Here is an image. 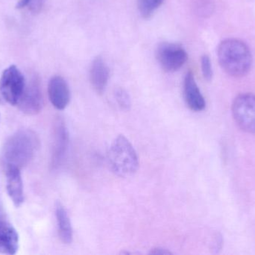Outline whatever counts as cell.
I'll return each mask as SVG.
<instances>
[{
	"mask_svg": "<svg viewBox=\"0 0 255 255\" xmlns=\"http://www.w3.org/2000/svg\"><path fill=\"white\" fill-rule=\"evenodd\" d=\"M40 146L38 136L31 130H22L10 136L2 149V160L5 167L21 168L34 158Z\"/></svg>",
	"mask_w": 255,
	"mask_h": 255,
	"instance_id": "obj_1",
	"label": "cell"
},
{
	"mask_svg": "<svg viewBox=\"0 0 255 255\" xmlns=\"http://www.w3.org/2000/svg\"><path fill=\"white\" fill-rule=\"evenodd\" d=\"M217 55L222 68L234 77H242L251 69V52L245 43L238 39L230 38L222 41Z\"/></svg>",
	"mask_w": 255,
	"mask_h": 255,
	"instance_id": "obj_2",
	"label": "cell"
},
{
	"mask_svg": "<svg viewBox=\"0 0 255 255\" xmlns=\"http://www.w3.org/2000/svg\"><path fill=\"white\" fill-rule=\"evenodd\" d=\"M111 170L121 178L134 175L139 169V157L130 141L124 135L115 138L108 153Z\"/></svg>",
	"mask_w": 255,
	"mask_h": 255,
	"instance_id": "obj_3",
	"label": "cell"
},
{
	"mask_svg": "<svg viewBox=\"0 0 255 255\" xmlns=\"http://www.w3.org/2000/svg\"><path fill=\"white\" fill-rule=\"evenodd\" d=\"M25 87V78L16 66H9L3 71L0 79V93L9 104H18Z\"/></svg>",
	"mask_w": 255,
	"mask_h": 255,
	"instance_id": "obj_4",
	"label": "cell"
},
{
	"mask_svg": "<svg viewBox=\"0 0 255 255\" xmlns=\"http://www.w3.org/2000/svg\"><path fill=\"white\" fill-rule=\"evenodd\" d=\"M156 58L165 72L173 73L184 66L187 53L181 45L171 42L160 43L156 49Z\"/></svg>",
	"mask_w": 255,
	"mask_h": 255,
	"instance_id": "obj_5",
	"label": "cell"
},
{
	"mask_svg": "<svg viewBox=\"0 0 255 255\" xmlns=\"http://www.w3.org/2000/svg\"><path fill=\"white\" fill-rule=\"evenodd\" d=\"M232 113L240 128L247 133H255V95L238 96L232 106Z\"/></svg>",
	"mask_w": 255,
	"mask_h": 255,
	"instance_id": "obj_6",
	"label": "cell"
},
{
	"mask_svg": "<svg viewBox=\"0 0 255 255\" xmlns=\"http://www.w3.org/2000/svg\"><path fill=\"white\" fill-rule=\"evenodd\" d=\"M43 100L40 82L37 78L26 85L17 106L23 113L34 115L39 113L43 107Z\"/></svg>",
	"mask_w": 255,
	"mask_h": 255,
	"instance_id": "obj_7",
	"label": "cell"
},
{
	"mask_svg": "<svg viewBox=\"0 0 255 255\" xmlns=\"http://www.w3.org/2000/svg\"><path fill=\"white\" fill-rule=\"evenodd\" d=\"M70 136L65 122L62 118H57L54 126L53 147H52V166L57 169L67 155Z\"/></svg>",
	"mask_w": 255,
	"mask_h": 255,
	"instance_id": "obj_8",
	"label": "cell"
},
{
	"mask_svg": "<svg viewBox=\"0 0 255 255\" xmlns=\"http://www.w3.org/2000/svg\"><path fill=\"white\" fill-rule=\"evenodd\" d=\"M48 94L52 106L58 110H63L70 101V90L67 81L61 76L51 78L48 85Z\"/></svg>",
	"mask_w": 255,
	"mask_h": 255,
	"instance_id": "obj_9",
	"label": "cell"
},
{
	"mask_svg": "<svg viewBox=\"0 0 255 255\" xmlns=\"http://www.w3.org/2000/svg\"><path fill=\"white\" fill-rule=\"evenodd\" d=\"M5 172L7 194L13 205L19 208L24 202L23 184L20 169L15 166H7Z\"/></svg>",
	"mask_w": 255,
	"mask_h": 255,
	"instance_id": "obj_10",
	"label": "cell"
},
{
	"mask_svg": "<svg viewBox=\"0 0 255 255\" xmlns=\"http://www.w3.org/2000/svg\"><path fill=\"white\" fill-rule=\"evenodd\" d=\"M184 97L186 104L193 112H201L206 106L205 98L198 87L193 73L190 71L184 78Z\"/></svg>",
	"mask_w": 255,
	"mask_h": 255,
	"instance_id": "obj_11",
	"label": "cell"
},
{
	"mask_svg": "<svg viewBox=\"0 0 255 255\" xmlns=\"http://www.w3.org/2000/svg\"><path fill=\"white\" fill-rule=\"evenodd\" d=\"M110 77V70L105 60L97 56L93 61L90 69V80L94 89L98 94L104 92Z\"/></svg>",
	"mask_w": 255,
	"mask_h": 255,
	"instance_id": "obj_12",
	"label": "cell"
},
{
	"mask_svg": "<svg viewBox=\"0 0 255 255\" xmlns=\"http://www.w3.org/2000/svg\"><path fill=\"white\" fill-rule=\"evenodd\" d=\"M19 248V235L13 226L0 220V253L15 255Z\"/></svg>",
	"mask_w": 255,
	"mask_h": 255,
	"instance_id": "obj_13",
	"label": "cell"
},
{
	"mask_svg": "<svg viewBox=\"0 0 255 255\" xmlns=\"http://www.w3.org/2000/svg\"><path fill=\"white\" fill-rule=\"evenodd\" d=\"M55 217L58 224V236L60 240L64 244H71L73 239L71 222L67 210L61 202H57L55 205Z\"/></svg>",
	"mask_w": 255,
	"mask_h": 255,
	"instance_id": "obj_14",
	"label": "cell"
},
{
	"mask_svg": "<svg viewBox=\"0 0 255 255\" xmlns=\"http://www.w3.org/2000/svg\"><path fill=\"white\" fill-rule=\"evenodd\" d=\"M164 0H137V8L142 17H151Z\"/></svg>",
	"mask_w": 255,
	"mask_h": 255,
	"instance_id": "obj_15",
	"label": "cell"
},
{
	"mask_svg": "<svg viewBox=\"0 0 255 255\" xmlns=\"http://www.w3.org/2000/svg\"><path fill=\"white\" fill-rule=\"evenodd\" d=\"M115 97L118 106L124 111H128L131 107V100L127 90L118 88L115 90Z\"/></svg>",
	"mask_w": 255,
	"mask_h": 255,
	"instance_id": "obj_16",
	"label": "cell"
},
{
	"mask_svg": "<svg viewBox=\"0 0 255 255\" xmlns=\"http://www.w3.org/2000/svg\"><path fill=\"white\" fill-rule=\"evenodd\" d=\"M201 66H202V74L205 79L208 81L211 80L213 76L212 65L208 55H203L202 57Z\"/></svg>",
	"mask_w": 255,
	"mask_h": 255,
	"instance_id": "obj_17",
	"label": "cell"
},
{
	"mask_svg": "<svg viewBox=\"0 0 255 255\" xmlns=\"http://www.w3.org/2000/svg\"><path fill=\"white\" fill-rule=\"evenodd\" d=\"M44 4V0H29L28 8L33 13H38Z\"/></svg>",
	"mask_w": 255,
	"mask_h": 255,
	"instance_id": "obj_18",
	"label": "cell"
},
{
	"mask_svg": "<svg viewBox=\"0 0 255 255\" xmlns=\"http://www.w3.org/2000/svg\"><path fill=\"white\" fill-rule=\"evenodd\" d=\"M172 254V253L167 249L161 248V247H156V248L152 249L149 253V255H169Z\"/></svg>",
	"mask_w": 255,
	"mask_h": 255,
	"instance_id": "obj_19",
	"label": "cell"
},
{
	"mask_svg": "<svg viewBox=\"0 0 255 255\" xmlns=\"http://www.w3.org/2000/svg\"><path fill=\"white\" fill-rule=\"evenodd\" d=\"M29 0H19L16 4V8H23L25 6H28Z\"/></svg>",
	"mask_w": 255,
	"mask_h": 255,
	"instance_id": "obj_20",
	"label": "cell"
},
{
	"mask_svg": "<svg viewBox=\"0 0 255 255\" xmlns=\"http://www.w3.org/2000/svg\"><path fill=\"white\" fill-rule=\"evenodd\" d=\"M3 217V210H2V207H1V202H0V220H1V218H2Z\"/></svg>",
	"mask_w": 255,
	"mask_h": 255,
	"instance_id": "obj_21",
	"label": "cell"
}]
</instances>
